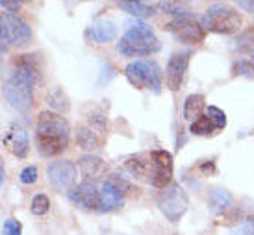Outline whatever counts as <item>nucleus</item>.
<instances>
[{"instance_id": "1", "label": "nucleus", "mask_w": 254, "mask_h": 235, "mask_svg": "<svg viewBox=\"0 0 254 235\" xmlns=\"http://www.w3.org/2000/svg\"><path fill=\"white\" fill-rule=\"evenodd\" d=\"M69 122L60 113L41 111L37 117L36 144L39 154L45 157L60 156L69 146Z\"/></svg>"}, {"instance_id": "2", "label": "nucleus", "mask_w": 254, "mask_h": 235, "mask_svg": "<svg viewBox=\"0 0 254 235\" xmlns=\"http://www.w3.org/2000/svg\"><path fill=\"white\" fill-rule=\"evenodd\" d=\"M160 48H162L160 39L154 36L150 26L143 24V22L132 24L117 43V52L127 57L152 56L156 52H160Z\"/></svg>"}, {"instance_id": "3", "label": "nucleus", "mask_w": 254, "mask_h": 235, "mask_svg": "<svg viewBox=\"0 0 254 235\" xmlns=\"http://www.w3.org/2000/svg\"><path fill=\"white\" fill-rule=\"evenodd\" d=\"M200 24H202V28L206 32L219 34V36H230V34H236L241 28L243 19L238 13V9L217 4V6L208 7L204 13H202Z\"/></svg>"}, {"instance_id": "4", "label": "nucleus", "mask_w": 254, "mask_h": 235, "mask_svg": "<svg viewBox=\"0 0 254 235\" xmlns=\"http://www.w3.org/2000/svg\"><path fill=\"white\" fill-rule=\"evenodd\" d=\"M128 82L137 89H152L156 94L162 91L163 71L152 59H137L125 67Z\"/></svg>"}, {"instance_id": "5", "label": "nucleus", "mask_w": 254, "mask_h": 235, "mask_svg": "<svg viewBox=\"0 0 254 235\" xmlns=\"http://www.w3.org/2000/svg\"><path fill=\"white\" fill-rule=\"evenodd\" d=\"M165 30L171 32L177 41L186 45H200L206 37V30L202 28L200 21H197L190 11L175 15L173 21L165 24Z\"/></svg>"}, {"instance_id": "6", "label": "nucleus", "mask_w": 254, "mask_h": 235, "mask_svg": "<svg viewBox=\"0 0 254 235\" xmlns=\"http://www.w3.org/2000/svg\"><path fill=\"white\" fill-rule=\"evenodd\" d=\"M0 30L6 45L22 48L32 41V28L22 17L17 13H0Z\"/></svg>"}, {"instance_id": "7", "label": "nucleus", "mask_w": 254, "mask_h": 235, "mask_svg": "<svg viewBox=\"0 0 254 235\" xmlns=\"http://www.w3.org/2000/svg\"><path fill=\"white\" fill-rule=\"evenodd\" d=\"M158 206L162 213L169 219L171 222H178L188 211L190 206V196L178 184H169L163 189V192L158 198Z\"/></svg>"}, {"instance_id": "8", "label": "nucleus", "mask_w": 254, "mask_h": 235, "mask_svg": "<svg viewBox=\"0 0 254 235\" xmlns=\"http://www.w3.org/2000/svg\"><path fill=\"white\" fill-rule=\"evenodd\" d=\"M49 180L52 187L56 191H71L76 186L78 171L76 165L69 161V159H60V161H52L47 169Z\"/></svg>"}, {"instance_id": "9", "label": "nucleus", "mask_w": 254, "mask_h": 235, "mask_svg": "<svg viewBox=\"0 0 254 235\" xmlns=\"http://www.w3.org/2000/svg\"><path fill=\"white\" fill-rule=\"evenodd\" d=\"M190 59H191L190 50L175 52L169 57L167 67H165V84H167V87H169L171 91H178L180 86L184 84L186 72H188V67H190Z\"/></svg>"}, {"instance_id": "10", "label": "nucleus", "mask_w": 254, "mask_h": 235, "mask_svg": "<svg viewBox=\"0 0 254 235\" xmlns=\"http://www.w3.org/2000/svg\"><path fill=\"white\" fill-rule=\"evenodd\" d=\"M152 176L150 182L158 189H165L173 180V156L167 150H152Z\"/></svg>"}, {"instance_id": "11", "label": "nucleus", "mask_w": 254, "mask_h": 235, "mask_svg": "<svg viewBox=\"0 0 254 235\" xmlns=\"http://www.w3.org/2000/svg\"><path fill=\"white\" fill-rule=\"evenodd\" d=\"M4 96H6L7 104L21 113L30 111V107L34 106V87L13 82V80H7L6 87H4Z\"/></svg>"}, {"instance_id": "12", "label": "nucleus", "mask_w": 254, "mask_h": 235, "mask_svg": "<svg viewBox=\"0 0 254 235\" xmlns=\"http://www.w3.org/2000/svg\"><path fill=\"white\" fill-rule=\"evenodd\" d=\"M69 200L74 206L84 211H97L100 209V191L93 182H82L69 191Z\"/></svg>"}, {"instance_id": "13", "label": "nucleus", "mask_w": 254, "mask_h": 235, "mask_svg": "<svg viewBox=\"0 0 254 235\" xmlns=\"http://www.w3.org/2000/svg\"><path fill=\"white\" fill-rule=\"evenodd\" d=\"M85 41L95 45H104L112 43L113 39L117 37V24L110 19H100L95 24H89L85 30Z\"/></svg>"}, {"instance_id": "14", "label": "nucleus", "mask_w": 254, "mask_h": 235, "mask_svg": "<svg viewBox=\"0 0 254 235\" xmlns=\"http://www.w3.org/2000/svg\"><path fill=\"white\" fill-rule=\"evenodd\" d=\"M78 169H80V174H82L87 182H89V180L95 182V180L102 178V176L106 174L108 165L102 157L93 156V154H85V156L80 157V161H78Z\"/></svg>"}, {"instance_id": "15", "label": "nucleus", "mask_w": 254, "mask_h": 235, "mask_svg": "<svg viewBox=\"0 0 254 235\" xmlns=\"http://www.w3.org/2000/svg\"><path fill=\"white\" fill-rule=\"evenodd\" d=\"M6 141L9 142V150L13 152V156L17 157H26L30 150V137L28 132L21 126H13L7 134Z\"/></svg>"}, {"instance_id": "16", "label": "nucleus", "mask_w": 254, "mask_h": 235, "mask_svg": "<svg viewBox=\"0 0 254 235\" xmlns=\"http://www.w3.org/2000/svg\"><path fill=\"white\" fill-rule=\"evenodd\" d=\"M123 202H125L123 192L117 187H113L112 184L104 182V186L100 187V209L102 211H115V209L123 207Z\"/></svg>"}, {"instance_id": "17", "label": "nucleus", "mask_w": 254, "mask_h": 235, "mask_svg": "<svg viewBox=\"0 0 254 235\" xmlns=\"http://www.w3.org/2000/svg\"><path fill=\"white\" fill-rule=\"evenodd\" d=\"M115 4L132 17H137V19L152 17V15H156V9H158L156 6L148 4L145 0H115Z\"/></svg>"}, {"instance_id": "18", "label": "nucleus", "mask_w": 254, "mask_h": 235, "mask_svg": "<svg viewBox=\"0 0 254 235\" xmlns=\"http://www.w3.org/2000/svg\"><path fill=\"white\" fill-rule=\"evenodd\" d=\"M127 169L128 172L135 176V178H150L152 176V157L150 154H137V156H132L127 159Z\"/></svg>"}, {"instance_id": "19", "label": "nucleus", "mask_w": 254, "mask_h": 235, "mask_svg": "<svg viewBox=\"0 0 254 235\" xmlns=\"http://www.w3.org/2000/svg\"><path fill=\"white\" fill-rule=\"evenodd\" d=\"M47 104L54 113H67L71 109V98L60 86L50 87L47 93Z\"/></svg>"}, {"instance_id": "20", "label": "nucleus", "mask_w": 254, "mask_h": 235, "mask_svg": "<svg viewBox=\"0 0 254 235\" xmlns=\"http://www.w3.org/2000/svg\"><path fill=\"white\" fill-rule=\"evenodd\" d=\"M76 144L85 152H95L100 148V137L87 126H76Z\"/></svg>"}, {"instance_id": "21", "label": "nucleus", "mask_w": 254, "mask_h": 235, "mask_svg": "<svg viewBox=\"0 0 254 235\" xmlns=\"http://www.w3.org/2000/svg\"><path fill=\"white\" fill-rule=\"evenodd\" d=\"M206 106V98L204 94H190L188 98H186V102H184V109H182V115L186 121L193 122L195 119H198L200 117V113H202V109H204Z\"/></svg>"}, {"instance_id": "22", "label": "nucleus", "mask_w": 254, "mask_h": 235, "mask_svg": "<svg viewBox=\"0 0 254 235\" xmlns=\"http://www.w3.org/2000/svg\"><path fill=\"white\" fill-rule=\"evenodd\" d=\"M232 206V196L225 189H212L210 191V207L213 213H225Z\"/></svg>"}, {"instance_id": "23", "label": "nucleus", "mask_w": 254, "mask_h": 235, "mask_svg": "<svg viewBox=\"0 0 254 235\" xmlns=\"http://www.w3.org/2000/svg\"><path fill=\"white\" fill-rule=\"evenodd\" d=\"M190 4L191 0H160L158 9L175 17V15H180L184 11H190Z\"/></svg>"}, {"instance_id": "24", "label": "nucleus", "mask_w": 254, "mask_h": 235, "mask_svg": "<svg viewBox=\"0 0 254 235\" xmlns=\"http://www.w3.org/2000/svg\"><path fill=\"white\" fill-rule=\"evenodd\" d=\"M213 130H215V124L210 121L208 115H200L190 126V132L193 136H210V134H213Z\"/></svg>"}, {"instance_id": "25", "label": "nucleus", "mask_w": 254, "mask_h": 235, "mask_svg": "<svg viewBox=\"0 0 254 235\" xmlns=\"http://www.w3.org/2000/svg\"><path fill=\"white\" fill-rule=\"evenodd\" d=\"M87 122H89V128L95 132H108V117L102 109H91L87 113Z\"/></svg>"}, {"instance_id": "26", "label": "nucleus", "mask_w": 254, "mask_h": 235, "mask_svg": "<svg viewBox=\"0 0 254 235\" xmlns=\"http://www.w3.org/2000/svg\"><path fill=\"white\" fill-rule=\"evenodd\" d=\"M49 209H50V198L47 196V194L39 192V194H36V196L32 198V204H30V211H32L34 215L41 217V215L49 213Z\"/></svg>"}, {"instance_id": "27", "label": "nucleus", "mask_w": 254, "mask_h": 235, "mask_svg": "<svg viewBox=\"0 0 254 235\" xmlns=\"http://www.w3.org/2000/svg\"><path fill=\"white\" fill-rule=\"evenodd\" d=\"M234 76H245V78H254V63L249 59H238L232 65Z\"/></svg>"}, {"instance_id": "28", "label": "nucleus", "mask_w": 254, "mask_h": 235, "mask_svg": "<svg viewBox=\"0 0 254 235\" xmlns=\"http://www.w3.org/2000/svg\"><path fill=\"white\" fill-rule=\"evenodd\" d=\"M208 117H210V121L215 124V130H223L226 126V115L225 111L217 106H208Z\"/></svg>"}, {"instance_id": "29", "label": "nucleus", "mask_w": 254, "mask_h": 235, "mask_svg": "<svg viewBox=\"0 0 254 235\" xmlns=\"http://www.w3.org/2000/svg\"><path fill=\"white\" fill-rule=\"evenodd\" d=\"M2 232H4V235H22L21 222L15 221V219H7L2 224Z\"/></svg>"}, {"instance_id": "30", "label": "nucleus", "mask_w": 254, "mask_h": 235, "mask_svg": "<svg viewBox=\"0 0 254 235\" xmlns=\"http://www.w3.org/2000/svg\"><path fill=\"white\" fill-rule=\"evenodd\" d=\"M106 182H108V184H112L113 187H117V189H119L123 194H125V192H127L128 189L132 187V186H130V182H128V180H125L123 176H119V174H110Z\"/></svg>"}, {"instance_id": "31", "label": "nucleus", "mask_w": 254, "mask_h": 235, "mask_svg": "<svg viewBox=\"0 0 254 235\" xmlns=\"http://www.w3.org/2000/svg\"><path fill=\"white\" fill-rule=\"evenodd\" d=\"M37 178H39V172H37V167H26V169H22L21 172V182L22 184H26V186H30V184H36Z\"/></svg>"}, {"instance_id": "32", "label": "nucleus", "mask_w": 254, "mask_h": 235, "mask_svg": "<svg viewBox=\"0 0 254 235\" xmlns=\"http://www.w3.org/2000/svg\"><path fill=\"white\" fill-rule=\"evenodd\" d=\"M21 4L22 0H0V6L7 9L9 13H17L19 9H21Z\"/></svg>"}, {"instance_id": "33", "label": "nucleus", "mask_w": 254, "mask_h": 235, "mask_svg": "<svg viewBox=\"0 0 254 235\" xmlns=\"http://www.w3.org/2000/svg\"><path fill=\"white\" fill-rule=\"evenodd\" d=\"M221 219H223V221H221L223 224H234V222H238L241 219V213L240 211H236V209H232V211L226 209Z\"/></svg>"}, {"instance_id": "34", "label": "nucleus", "mask_w": 254, "mask_h": 235, "mask_svg": "<svg viewBox=\"0 0 254 235\" xmlns=\"http://www.w3.org/2000/svg\"><path fill=\"white\" fill-rule=\"evenodd\" d=\"M234 2H236L243 11H247V13H254V0H234Z\"/></svg>"}, {"instance_id": "35", "label": "nucleus", "mask_w": 254, "mask_h": 235, "mask_svg": "<svg viewBox=\"0 0 254 235\" xmlns=\"http://www.w3.org/2000/svg\"><path fill=\"white\" fill-rule=\"evenodd\" d=\"M243 235H254V215L247 219V224L243 228Z\"/></svg>"}, {"instance_id": "36", "label": "nucleus", "mask_w": 254, "mask_h": 235, "mask_svg": "<svg viewBox=\"0 0 254 235\" xmlns=\"http://www.w3.org/2000/svg\"><path fill=\"white\" fill-rule=\"evenodd\" d=\"M200 171H202V172H208V171L213 172V171H215V165H213V161L210 165L206 163V165H202V167H200Z\"/></svg>"}, {"instance_id": "37", "label": "nucleus", "mask_w": 254, "mask_h": 235, "mask_svg": "<svg viewBox=\"0 0 254 235\" xmlns=\"http://www.w3.org/2000/svg\"><path fill=\"white\" fill-rule=\"evenodd\" d=\"M6 41H4V37H2V30H0V54H2V52H6Z\"/></svg>"}, {"instance_id": "38", "label": "nucleus", "mask_w": 254, "mask_h": 235, "mask_svg": "<svg viewBox=\"0 0 254 235\" xmlns=\"http://www.w3.org/2000/svg\"><path fill=\"white\" fill-rule=\"evenodd\" d=\"M4 174H6V171H4V165H2V161H0V186L4 184Z\"/></svg>"}, {"instance_id": "39", "label": "nucleus", "mask_w": 254, "mask_h": 235, "mask_svg": "<svg viewBox=\"0 0 254 235\" xmlns=\"http://www.w3.org/2000/svg\"><path fill=\"white\" fill-rule=\"evenodd\" d=\"M0 67H2V59H0Z\"/></svg>"}, {"instance_id": "40", "label": "nucleus", "mask_w": 254, "mask_h": 235, "mask_svg": "<svg viewBox=\"0 0 254 235\" xmlns=\"http://www.w3.org/2000/svg\"><path fill=\"white\" fill-rule=\"evenodd\" d=\"M253 63H254V56H253Z\"/></svg>"}, {"instance_id": "41", "label": "nucleus", "mask_w": 254, "mask_h": 235, "mask_svg": "<svg viewBox=\"0 0 254 235\" xmlns=\"http://www.w3.org/2000/svg\"><path fill=\"white\" fill-rule=\"evenodd\" d=\"M253 32H254V26H253Z\"/></svg>"}]
</instances>
